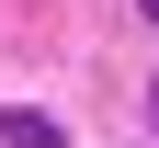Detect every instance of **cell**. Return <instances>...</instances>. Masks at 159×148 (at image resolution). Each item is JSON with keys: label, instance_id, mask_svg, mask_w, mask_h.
I'll use <instances>...</instances> for the list:
<instances>
[{"label": "cell", "instance_id": "cell-1", "mask_svg": "<svg viewBox=\"0 0 159 148\" xmlns=\"http://www.w3.org/2000/svg\"><path fill=\"white\" fill-rule=\"evenodd\" d=\"M0 137H11V148H57V125L34 114V103H11V114H0Z\"/></svg>", "mask_w": 159, "mask_h": 148}, {"label": "cell", "instance_id": "cell-2", "mask_svg": "<svg viewBox=\"0 0 159 148\" xmlns=\"http://www.w3.org/2000/svg\"><path fill=\"white\" fill-rule=\"evenodd\" d=\"M136 12H148V23H159V0H136Z\"/></svg>", "mask_w": 159, "mask_h": 148}, {"label": "cell", "instance_id": "cell-3", "mask_svg": "<svg viewBox=\"0 0 159 148\" xmlns=\"http://www.w3.org/2000/svg\"><path fill=\"white\" fill-rule=\"evenodd\" d=\"M148 114H159V91H148Z\"/></svg>", "mask_w": 159, "mask_h": 148}]
</instances>
